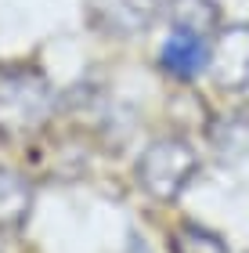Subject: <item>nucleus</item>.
Listing matches in <instances>:
<instances>
[{"label": "nucleus", "mask_w": 249, "mask_h": 253, "mask_svg": "<svg viewBox=\"0 0 249 253\" xmlns=\"http://www.w3.org/2000/svg\"><path fill=\"white\" fill-rule=\"evenodd\" d=\"M54 116V87L47 73L26 62L0 65V137L26 141Z\"/></svg>", "instance_id": "f257e3e1"}, {"label": "nucleus", "mask_w": 249, "mask_h": 253, "mask_svg": "<svg viewBox=\"0 0 249 253\" xmlns=\"http://www.w3.org/2000/svg\"><path fill=\"white\" fill-rule=\"evenodd\" d=\"M199 170V156L184 137H159L141 152L134 177L155 203H177Z\"/></svg>", "instance_id": "f03ea898"}, {"label": "nucleus", "mask_w": 249, "mask_h": 253, "mask_svg": "<svg viewBox=\"0 0 249 253\" xmlns=\"http://www.w3.org/2000/svg\"><path fill=\"white\" fill-rule=\"evenodd\" d=\"M206 73L220 90H242L249 84V26H228L213 33Z\"/></svg>", "instance_id": "7ed1b4c3"}, {"label": "nucleus", "mask_w": 249, "mask_h": 253, "mask_svg": "<svg viewBox=\"0 0 249 253\" xmlns=\"http://www.w3.org/2000/svg\"><path fill=\"white\" fill-rule=\"evenodd\" d=\"M206 54H210V47H206L202 37L174 29L170 40L163 43V51H159V65L177 80H195L206 69Z\"/></svg>", "instance_id": "20e7f679"}, {"label": "nucleus", "mask_w": 249, "mask_h": 253, "mask_svg": "<svg viewBox=\"0 0 249 253\" xmlns=\"http://www.w3.org/2000/svg\"><path fill=\"white\" fill-rule=\"evenodd\" d=\"M33 210V185L15 170L0 167V232H18Z\"/></svg>", "instance_id": "39448f33"}, {"label": "nucleus", "mask_w": 249, "mask_h": 253, "mask_svg": "<svg viewBox=\"0 0 249 253\" xmlns=\"http://www.w3.org/2000/svg\"><path fill=\"white\" fill-rule=\"evenodd\" d=\"M166 22H170V29L195 33V37L210 40L213 33H217L220 7L213 4V0H170L166 4Z\"/></svg>", "instance_id": "423d86ee"}, {"label": "nucleus", "mask_w": 249, "mask_h": 253, "mask_svg": "<svg viewBox=\"0 0 249 253\" xmlns=\"http://www.w3.org/2000/svg\"><path fill=\"white\" fill-rule=\"evenodd\" d=\"M210 145L213 152H217L220 159H239L249 152V112L246 109H235V112H224V116H217L210 123Z\"/></svg>", "instance_id": "0eeeda50"}, {"label": "nucleus", "mask_w": 249, "mask_h": 253, "mask_svg": "<svg viewBox=\"0 0 249 253\" xmlns=\"http://www.w3.org/2000/svg\"><path fill=\"white\" fill-rule=\"evenodd\" d=\"M170 253H228V243L202 224H180L170 235Z\"/></svg>", "instance_id": "6e6552de"}]
</instances>
